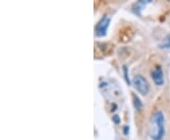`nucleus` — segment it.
Instances as JSON below:
<instances>
[{
  "label": "nucleus",
  "mask_w": 170,
  "mask_h": 140,
  "mask_svg": "<svg viewBox=\"0 0 170 140\" xmlns=\"http://www.w3.org/2000/svg\"><path fill=\"white\" fill-rule=\"evenodd\" d=\"M132 103H133V106L134 108L137 110V111H140L143 107V102L141 101V100L138 98L137 95H135L134 93H132Z\"/></svg>",
  "instance_id": "5"
},
{
  "label": "nucleus",
  "mask_w": 170,
  "mask_h": 140,
  "mask_svg": "<svg viewBox=\"0 0 170 140\" xmlns=\"http://www.w3.org/2000/svg\"><path fill=\"white\" fill-rule=\"evenodd\" d=\"M111 119H112V121H113V122L116 123V124H119V123H120V117H119L118 115H116V114L112 116Z\"/></svg>",
  "instance_id": "8"
},
{
  "label": "nucleus",
  "mask_w": 170,
  "mask_h": 140,
  "mask_svg": "<svg viewBox=\"0 0 170 140\" xmlns=\"http://www.w3.org/2000/svg\"><path fill=\"white\" fill-rule=\"evenodd\" d=\"M134 88L143 96H147L149 92V84L147 80L141 75H137L133 78L132 80Z\"/></svg>",
  "instance_id": "2"
},
{
  "label": "nucleus",
  "mask_w": 170,
  "mask_h": 140,
  "mask_svg": "<svg viewBox=\"0 0 170 140\" xmlns=\"http://www.w3.org/2000/svg\"><path fill=\"white\" fill-rule=\"evenodd\" d=\"M111 23V18L108 15H104L95 26V35L97 37H104L107 35V30Z\"/></svg>",
  "instance_id": "3"
},
{
  "label": "nucleus",
  "mask_w": 170,
  "mask_h": 140,
  "mask_svg": "<svg viewBox=\"0 0 170 140\" xmlns=\"http://www.w3.org/2000/svg\"><path fill=\"white\" fill-rule=\"evenodd\" d=\"M122 70H123V73H124L125 80L127 81L128 84H131V80H130V78H129V69H128V66H127V65H123V66H122Z\"/></svg>",
  "instance_id": "7"
},
{
  "label": "nucleus",
  "mask_w": 170,
  "mask_h": 140,
  "mask_svg": "<svg viewBox=\"0 0 170 140\" xmlns=\"http://www.w3.org/2000/svg\"><path fill=\"white\" fill-rule=\"evenodd\" d=\"M151 78L157 86H162L164 83V75H163V71H162V66L157 65L151 71Z\"/></svg>",
  "instance_id": "4"
},
{
  "label": "nucleus",
  "mask_w": 170,
  "mask_h": 140,
  "mask_svg": "<svg viewBox=\"0 0 170 140\" xmlns=\"http://www.w3.org/2000/svg\"><path fill=\"white\" fill-rule=\"evenodd\" d=\"M159 48L162 49H170V35H167L162 44H159Z\"/></svg>",
  "instance_id": "6"
},
{
  "label": "nucleus",
  "mask_w": 170,
  "mask_h": 140,
  "mask_svg": "<svg viewBox=\"0 0 170 140\" xmlns=\"http://www.w3.org/2000/svg\"><path fill=\"white\" fill-rule=\"evenodd\" d=\"M129 132H130V127L127 126V125L124 126V128H123V133H124L125 135H128Z\"/></svg>",
  "instance_id": "9"
},
{
  "label": "nucleus",
  "mask_w": 170,
  "mask_h": 140,
  "mask_svg": "<svg viewBox=\"0 0 170 140\" xmlns=\"http://www.w3.org/2000/svg\"><path fill=\"white\" fill-rule=\"evenodd\" d=\"M165 135V117L162 111H156L151 117V140H162Z\"/></svg>",
  "instance_id": "1"
}]
</instances>
